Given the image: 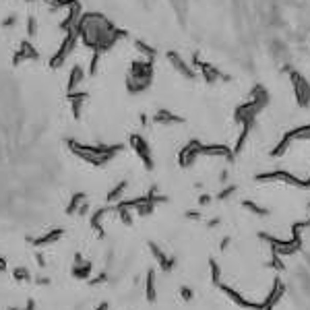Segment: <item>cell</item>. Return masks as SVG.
<instances>
[{
  "instance_id": "6da1fadb",
  "label": "cell",
  "mask_w": 310,
  "mask_h": 310,
  "mask_svg": "<svg viewBox=\"0 0 310 310\" xmlns=\"http://www.w3.org/2000/svg\"><path fill=\"white\" fill-rule=\"evenodd\" d=\"M68 149L81 158L83 162L91 164V166H106L110 160H114V155L120 153L124 149V145H85V143H76L74 139L66 141Z\"/></svg>"
},
{
  "instance_id": "7a4b0ae2",
  "label": "cell",
  "mask_w": 310,
  "mask_h": 310,
  "mask_svg": "<svg viewBox=\"0 0 310 310\" xmlns=\"http://www.w3.org/2000/svg\"><path fill=\"white\" fill-rule=\"evenodd\" d=\"M153 79V64L149 58H141L134 60L130 64V72H128V79H126V89L128 93H141L151 85Z\"/></svg>"
},
{
  "instance_id": "3957f363",
  "label": "cell",
  "mask_w": 310,
  "mask_h": 310,
  "mask_svg": "<svg viewBox=\"0 0 310 310\" xmlns=\"http://www.w3.org/2000/svg\"><path fill=\"white\" fill-rule=\"evenodd\" d=\"M289 81H292V89H294V100L300 108L310 106V81L304 74H300L298 70H289Z\"/></svg>"
},
{
  "instance_id": "277c9868",
  "label": "cell",
  "mask_w": 310,
  "mask_h": 310,
  "mask_svg": "<svg viewBox=\"0 0 310 310\" xmlns=\"http://www.w3.org/2000/svg\"><path fill=\"white\" fill-rule=\"evenodd\" d=\"M128 145H130V149L139 155V160L145 164V168H147V170H153V155H151V147H149V143H147L141 134H130Z\"/></svg>"
},
{
  "instance_id": "5b68a950",
  "label": "cell",
  "mask_w": 310,
  "mask_h": 310,
  "mask_svg": "<svg viewBox=\"0 0 310 310\" xmlns=\"http://www.w3.org/2000/svg\"><path fill=\"white\" fill-rule=\"evenodd\" d=\"M199 158H201V141H190L178 153V166L180 168H190V166H195V162Z\"/></svg>"
},
{
  "instance_id": "8992f818",
  "label": "cell",
  "mask_w": 310,
  "mask_h": 310,
  "mask_svg": "<svg viewBox=\"0 0 310 310\" xmlns=\"http://www.w3.org/2000/svg\"><path fill=\"white\" fill-rule=\"evenodd\" d=\"M231 302H234V304H238V306H242V308H246V310H259L261 308V302H253V300H248L244 294H240L238 289H234V287H231V285H225V283H219L217 285Z\"/></svg>"
},
{
  "instance_id": "52a82bcc",
  "label": "cell",
  "mask_w": 310,
  "mask_h": 310,
  "mask_svg": "<svg viewBox=\"0 0 310 310\" xmlns=\"http://www.w3.org/2000/svg\"><path fill=\"white\" fill-rule=\"evenodd\" d=\"M64 227H50L46 234H42V236H37V238H29L27 236V242L31 244V246H35V248H44V246H50V244H56L60 238H64Z\"/></svg>"
},
{
  "instance_id": "ba28073f",
  "label": "cell",
  "mask_w": 310,
  "mask_h": 310,
  "mask_svg": "<svg viewBox=\"0 0 310 310\" xmlns=\"http://www.w3.org/2000/svg\"><path fill=\"white\" fill-rule=\"evenodd\" d=\"M201 155H205V158H223L227 162H231L236 158L234 147H229V145H205V143H201Z\"/></svg>"
},
{
  "instance_id": "9c48e42d",
  "label": "cell",
  "mask_w": 310,
  "mask_h": 310,
  "mask_svg": "<svg viewBox=\"0 0 310 310\" xmlns=\"http://www.w3.org/2000/svg\"><path fill=\"white\" fill-rule=\"evenodd\" d=\"M283 292H285V285H283V281H281L279 277H275V279H273V285H271L269 294L265 296V300L261 302V308H259V310H273V308L277 306V302L281 300Z\"/></svg>"
},
{
  "instance_id": "30bf717a",
  "label": "cell",
  "mask_w": 310,
  "mask_h": 310,
  "mask_svg": "<svg viewBox=\"0 0 310 310\" xmlns=\"http://www.w3.org/2000/svg\"><path fill=\"white\" fill-rule=\"evenodd\" d=\"M149 244V250H151V255L155 257V261L160 263V267H162V271H166V273H170L174 267H176V263H178V259L176 257H168L162 248H160V244L158 242H153V240H149L147 242Z\"/></svg>"
},
{
  "instance_id": "8fae6325",
  "label": "cell",
  "mask_w": 310,
  "mask_h": 310,
  "mask_svg": "<svg viewBox=\"0 0 310 310\" xmlns=\"http://www.w3.org/2000/svg\"><path fill=\"white\" fill-rule=\"evenodd\" d=\"M110 213H116V205H108V207H100L93 211L91 215V229L98 234V238H104L106 236V231H104V219L110 215Z\"/></svg>"
},
{
  "instance_id": "7c38bea8",
  "label": "cell",
  "mask_w": 310,
  "mask_h": 310,
  "mask_svg": "<svg viewBox=\"0 0 310 310\" xmlns=\"http://www.w3.org/2000/svg\"><path fill=\"white\" fill-rule=\"evenodd\" d=\"M168 60H170V64L174 66V70L180 72L182 76H186V79H195V76H197V68L192 66V62H186L182 56L170 52V54H168Z\"/></svg>"
},
{
  "instance_id": "4fadbf2b",
  "label": "cell",
  "mask_w": 310,
  "mask_h": 310,
  "mask_svg": "<svg viewBox=\"0 0 310 310\" xmlns=\"http://www.w3.org/2000/svg\"><path fill=\"white\" fill-rule=\"evenodd\" d=\"M153 122L155 124H162V126H172V124H182L184 118L170 112V110H160V112H155L153 114Z\"/></svg>"
},
{
  "instance_id": "5bb4252c",
  "label": "cell",
  "mask_w": 310,
  "mask_h": 310,
  "mask_svg": "<svg viewBox=\"0 0 310 310\" xmlns=\"http://www.w3.org/2000/svg\"><path fill=\"white\" fill-rule=\"evenodd\" d=\"M145 298L147 302H155L158 300V285H155V269H149L147 271V277H145Z\"/></svg>"
},
{
  "instance_id": "9a60e30c",
  "label": "cell",
  "mask_w": 310,
  "mask_h": 310,
  "mask_svg": "<svg viewBox=\"0 0 310 310\" xmlns=\"http://www.w3.org/2000/svg\"><path fill=\"white\" fill-rule=\"evenodd\" d=\"M83 79H85L83 68H81V66H72V70H70V74H68V85H66L68 93L76 91V87H79V85L83 83Z\"/></svg>"
},
{
  "instance_id": "2e32d148",
  "label": "cell",
  "mask_w": 310,
  "mask_h": 310,
  "mask_svg": "<svg viewBox=\"0 0 310 310\" xmlns=\"http://www.w3.org/2000/svg\"><path fill=\"white\" fill-rule=\"evenodd\" d=\"M126 188H128V182L126 180H122V182H118L114 188H110L108 190V195H106V201L110 203V205H116V203H120L122 201V197H124V192H126Z\"/></svg>"
},
{
  "instance_id": "e0dca14e",
  "label": "cell",
  "mask_w": 310,
  "mask_h": 310,
  "mask_svg": "<svg viewBox=\"0 0 310 310\" xmlns=\"http://www.w3.org/2000/svg\"><path fill=\"white\" fill-rule=\"evenodd\" d=\"M91 271H93V265L89 263V261H85V263H81V265H72V269H70V275L74 277V279H91Z\"/></svg>"
},
{
  "instance_id": "ac0fdd59",
  "label": "cell",
  "mask_w": 310,
  "mask_h": 310,
  "mask_svg": "<svg viewBox=\"0 0 310 310\" xmlns=\"http://www.w3.org/2000/svg\"><path fill=\"white\" fill-rule=\"evenodd\" d=\"M85 201H87V195H85V192H74V195L70 197V201H68V205H66V211H64V213H66V215H74Z\"/></svg>"
},
{
  "instance_id": "d6986e66",
  "label": "cell",
  "mask_w": 310,
  "mask_h": 310,
  "mask_svg": "<svg viewBox=\"0 0 310 310\" xmlns=\"http://www.w3.org/2000/svg\"><path fill=\"white\" fill-rule=\"evenodd\" d=\"M242 207L244 209H248L253 215H259V217H267L271 211L269 209H265V207H261L259 203H255V201H250V199H246V201H242Z\"/></svg>"
},
{
  "instance_id": "ffe728a7",
  "label": "cell",
  "mask_w": 310,
  "mask_h": 310,
  "mask_svg": "<svg viewBox=\"0 0 310 310\" xmlns=\"http://www.w3.org/2000/svg\"><path fill=\"white\" fill-rule=\"evenodd\" d=\"M13 279L19 283H29L31 281V273L27 267H15L13 269Z\"/></svg>"
},
{
  "instance_id": "44dd1931",
  "label": "cell",
  "mask_w": 310,
  "mask_h": 310,
  "mask_svg": "<svg viewBox=\"0 0 310 310\" xmlns=\"http://www.w3.org/2000/svg\"><path fill=\"white\" fill-rule=\"evenodd\" d=\"M209 269H211V281H213V285H219L221 283V267H219V263L215 259L209 261Z\"/></svg>"
},
{
  "instance_id": "7402d4cb",
  "label": "cell",
  "mask_w": 310,
  "mask_h": 310,
  "mask_svg": "<svg viewBox=\"0 0 310 310\" xmlns=\"http://www.w3.org/2000/svg\"><path fill=\"white\" fill-rule=\"evenodd\" d=\"M308 225H310V221H308V219L294 223V225H292V238H302V231H304Z\"/></svg>"
},
{
  "instance_id": "603a6c76",
  "label": "cell",
  "mask_w": 310,
  "mask_h": 310,
  "mask_svg": "<svg viewBox=\"0 0 310 310\" xmlns=\"http://www.w3.org/2000/svg\"><path fill=\"white\" fill-rule=\"evenodd\" d=\"M234 192H236V186H234V184H229L227 188H221V190L215 195V199H217V201H225V199H229Z\"/></svg>"
},
{
  "instance_id": "cb8c5ba5",
  "label": "cell",
  "mask_w": 310,
  "mask_h": 310,
  "mask_svg": "<svg viewBox=\"0 0 310 310\" xmlns=\"http://www.w3.org/2000/svg\"><path fill=\"white\" fill-rule=\"evenodd\" d=\"M267 267H271V269H277V271H283V261H281V257L279 255H275V253H271V261L267 263Z\"/></svg>"
},
{
  "instance_id": "d4e9b609",
  "label": "cell",
  "mask_w": 310,
  "mask_h": 310,
  "mask_svg": "<svg viewBox=\"0 0 310 310\" xmlns=\"http://www.w3.org/2000/svg\"><path fill=\"white\" fill-rule=\"evenodd\" d=\"M178 294H180V298H182L184 302H190V300L195 298V292H192L188 285H180V287H178Z\"/></svg>"
},
{
  "instance_id": "484cf974",
  "label": "cell",
  "mask_w": 310,
  "mask_h": 310,
  "mask_svg": "<svg viewBox=\"0 0 310 310\" xmlns=\"http://www.w3.org/2000/svg\"><path fill=\"white\" fill-rule=\"evenodd\" d=\"M106 281H108V273L102 271L98 277H91V279H89V285H100V283H106Z\"/></svg>"
},
{
  "instance_id": "4316f807",
  "label": "cell",
  "mask_w": 310,
  "mask_h": 310,
  "mask_svg": "<svg viewBox=\"0 0 310 310\" xmlns=\"http://www.w3.org/2000/svg\"><path fill=\"white\" fill-rule=\"evenodd\" d=\"M184 215H186V219H195V221H199V219L203 217V213H201V211H192V209H188Z\"/></svg>"
},
{
  "instance_id": "83f0119b",
  "label": "cell",
  "mask_w": 310,
  "mask_h": 310,
  "mask_svg": "<svg viewBox=\"0 0 310 310\" xmlns=\"http://www.w3.org/2000/svg\"><path fill=\"white\" fill-rule=\"evenodd\" d=\"M213 199H215L213 195H201V197H199V205H209Z\"/></svg>"
},
{
  "instance_id": "f1b7e54d",
  "label": "cell",
  "mask_w": 310,
  "mask_h": 310,
  "mask_svg": "<svg viewBox=\"0 0 310 310\" xmlns=\"http://www.w3.org/2000/svg\"><path fill=\"white\" fill-rule=\"evenodd\" d=\"M7 271H9V263L3 255H0V273H7Z\"/></svg>"
},
{
  "instance_id": "f546056e",
  "label": "cell",
  "mask_w": 310,
  "mask_h": 310,
  "mask_svg": "<svg viewBox=\"0 0 310 310\" xmlns=\"http://www.w3.org/2000/svg\"><path fill=\"white\" fill-rule=\"evenodd\" d=\"M35 261H37L40 267H46V257H44L42 253H35Z\"/></svg>"
},
{
  "instance_id": "4dcf8cb0",
  "label": "cell",
  "mask_w": 310,
  "mask_h": 310,
  "mask_svg": "<svg viewBox=\"0 0 310 310\" xmlns=\"http://www.w3.org/2000/svg\"><path fill=\"white\" fill-rule=\"evenodd\" d=\"M76 213H79V215H85V213H89V203L85 201L81 207H79V211H76Z\"/></svg>"
},
{
  "instance_id": "1f68e13d",
  "label": "cell",
  "mask_w": 310,
  "mask_h": 310,
  "mask_svg": "<svg viewBox=\"0 0 310 310\" xmlns=\"http://www.w3.org/2000/svg\"><path fill=\"white\" fill-rule=\"evenodd\" d=\"M229 242H231V240H229V236H225V238H221V244H219V250H225V248L229 246Z\"/></svg>"
},
{
  "instance_id": "d6a6232c",
  "label": "cell",
  "mask_w": 310,
  "mask_h": 310,
  "mask_svg": "<svg viewBox=\"0 0 310 310\" xmlns=\"http://www.w3.org/2000/svg\"><path fill=\"white\" fill-rule=\"evenodd\" d=\"M23 310H35V300H33V298H29V300H27V304H25V308H23Z\"/></svg>"
},
{
  "instance_id": "836d02e7",
  "label": "cell",
  "mask_w": 310,
  "mask_h": 310,
  "mask_svg": "<svg viewBox=\"0 0 310 310\" xmlns=\"http://www.w3.org/2000/svg\"><path fill=\"white\" fill-rule=\"evenodd\" d=\"M81 263H85L83 255H81V253H74V265H81Z\"/></svg>"
},
{
  "instance_id": "e575fe53",
  "label": "cell",
  "mask_w": 310,
  "mask_h": 310,
  "mask_svg": "<svg viewBox=\"0 0 310 310\" xmlns=\"http://www.w3.org/2000/svg\"><path fill=\"white\" fill-rule=\"evenodd\" d=\"M219 223H221V219L215 217V219H209V221H207V227H215V225H219Z\"/></svg>"
},
{
  "instance_id": "d590c367",
  "label": "cell",
  "mask_w": 310,
  "mask_h": 310,
  "mask_svg": "<svg viewBox=\"0 0 310 310\" xmlns=\"http://www.w3.org/2000/svg\"><path fill=\"white\" fill-rule=\"evenodd\" d=\"M35 283H37V285H50V279H48V277H37Z\"/></svg>"
},
{
  "instance_id": "8d00e7d4",
  "label": "cell",
  "mask_w": 310,
  "mask_h": 310,
  "mask_svg": "<svg viewBox=\"0 0 310 310\" xmlns=\"http://www.w3.org/2000/svg\"><path fill=\"white\" fill-rule=\"evenodd\" d=\"M108 308H110V306H108V302H102V304H100L95 310H108Z\"/></svg>"
},
{
  "instance_id": "74e56055",
  "label": "cell",
  "mask_w": 310,
  "mask_h": 310,
  "mask_svg": "<svg viewBox=\"0 0 310 310\" xmlns=\"http://www.w3.org/2000/svg\"><path fill=\"white\" fill-rule=\"evenodd\" d=\"M9 310H21V308H9Z\"/></svg>"
}]
</instances>
